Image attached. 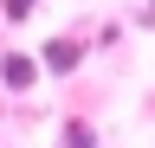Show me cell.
<instances>
[{"mask_svg":"<svg viewBox=\"0 0 155 148\" xmlns=\"http://www.w3.org/2000/svg\"><path fill=\"white\" fill-rule=\"evenodd\" d=\"M0 84H7V90H32V84H39V58L7 52V58H0Z\"/></svg>","mask_w":155,"mask_h":148,"instance_id":"1","label":"cell"},{"mask_svg":"<svg viewBox=\"0 0 155 148\" xmlns=\"http://www.w3.org/2000/svg\"><path fill=\"white\" fill-rule=\"evenodd\" d=\"M78 58H84V45H78V39H52L45 52H39V65L58 71V77H65V71H78Z\"/></svg>","mask_w":155,"mask_h":148,"instance_id":"2","label":"cell"},{"mask_svg":"<svg viewBox=\"0 0 155 148\" xmlns=\"http://www.w3.org/2000/svg\"><path fill=\"white\" fill-rule=\"evenodd\" d=\"M65 148H97V135H91V122H78V116H71V122H65Z\"/></svg>","mask_w":155,"mask_h":148,"instance_id":"3","label":"cell"},{"mask_svg":"<svg viewBox=\"0 0 155 148\" xmlns=\"http://www.w3.org/2000/svg\"><path fill=\"white\" fill-rule=\"evenodd\" d=\"M0 7H7V20H32V7H39V0H0Z\"/></svg>","mask_w":155,"mask_h":148,"instance_id":"4","label":"cell"}]
</instances>
